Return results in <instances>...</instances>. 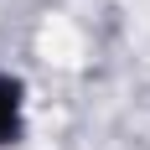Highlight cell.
<instances>
[{
  "mask_svg": "<svg viewBox=\"0 0 150 150\" xmlns=\"http://www.w3.org/2000/svg\"><path fill=\"white\" fill-rule=\"evenodd\" d=\"M16 119H21V98H16V83L0 78V145L16 135Z\"/></svg>",
  "mask_w": 150,
  "mask_h": 150,
  "instance_id": "obj_1",
  "label": "cell"
}]
</instances>
